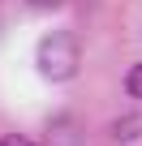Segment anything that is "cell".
<instances>
[{
	"label": "cell",
	"mask_w": 142,
	"mask_h": 146,
	"mask_svg": "<svg viewBox=\"0 0 142 146\" xmlns=\"http://www.w3.org/2000/svg\"><path fill=\"white\" fill-rule=\"evenodd\" d=\"M35 69L43 82H69L73 73L82 69V43L73 30H52L39 39V52H35Z\"/></svg>",
	"instance_id": "cell-1"
},
{
	"label": "cell",
	"mask_w": 142,
	"mask_h": 146,
	"mask_svg": "<svg viewBox=\"0 0 142 146\" xmlns=\"http://www.w3.org/2000/svg\"><path fill=\"white\" fill-rule=\"evenodd\" d=\"M112 137H116V142H133V137H142V112H125V116L112 125Z\"/></svg>",
	"instance_id": "cell-2"
},
{
	"label": "cell",
	"mask_w": 142,
	"mask_h": 146,
	"mask_svg": "<svg viewBox=\"0 0 142 146\" xmlns=\"http://www.w3.org/2000/svg\"><path fill=\"white\" fill-rule=\"evenodd\" d=\"M125 95L142 103V60H138V64H133V69L125 73Z\"/></svg>",
	"instance_id": "cell-3"
},
{
	"label": "cell",
	"mask_w": 142,
	"mask_h": 146,
	"mask_svg": "<svg viewBox=\"0 0 142 146\" xmlns=\"http://www.w3.org/2000/svg\"><path fill=\"white\" fill-rule=\"evenodd\" d=\"M0 146H39V142L26 137V133H5V137H0Z\"/></svg>",
	"instance_id": "cell-4"
},
{
	"label": "cell",
	"mask_w": 142,
	"mask_h": 146,
	"mask_svg": "<svg viewBox=\"0 0 142 146\" xmlns=\"http://www.w3.org/2000/svg\"><path fill=\"white\" fill-rule=\"evenodd\" d=\"M26 5H30V9H39V13H52V9H60V5H65V0H26Z\"/></svg>",
	"instance_id": "cell-5"
}]
</instances>
